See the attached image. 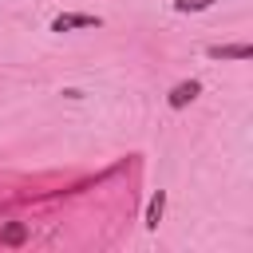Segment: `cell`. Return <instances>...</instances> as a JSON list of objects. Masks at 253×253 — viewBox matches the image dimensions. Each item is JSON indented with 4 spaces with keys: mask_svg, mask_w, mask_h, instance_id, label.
Wrapping results in <instances>:
<instances>
[{
    "mask_svg": "<svg viewBox=\"0 0 253 253\" xmlns=\"http://www.w3.org/2000/svg\"><path fill=\"white\" fill-rule=\"evenodd\" d=\"M79 28H103V16H91V12H59L51 20V32H79Z\"/></svg>",
    "mask_w": 253,
    "mask_h": 253,
    "instance_id": "cell-1",
    "label": "cell"
},
{
    "mask_svg": "<svg viewBox=\"0 0 253 253\" xmlns=\"http://www.w3.org/2000/svg\"><path fill=\"white\" fill-rule=\"evenodd\" d=\"M198 95H202V83H198V79H182V83H174V87H170L166 103H170V111H182V107H190Z\"/></svg>",
    "mask_w": 253,
    "mask_h": 253,
    "instance_id": "cell-2",
    "label": "cell"
},
{
    "mask_svg": "<svg viewBox=\"0 0 253 253\" xmlns=\"http://www.w3.org/2000/svg\"><path fill=\"white\" fill-rule=\"evenodd\" d=\"M206 55L210 59H249L253 47L249 43H213V47H206Z\"/></svg>",
    "mask_w": 253,
    "mask_h": 253,
    "instance_id": "cell-3",
    "label": "cell"
},
{
    "mask_svg": "<svg viewBox=\"0 0 253 253\" xmlns=\"http://www.w3.org/2000/svg\"><path fill=\"white\" fill-rule=\"evenodd\" d=\"M162 213H166V190H158V194L150 198V206H146V217H142V225H146V229H158Z\"/></svg>",
    "mask_w": 253,
    "mask_h": 253,
    "instance_id": "cell-4",
    "label": "cell"
},
{
    "mask_svg": "<svg viewBox=\"0 0 253 253\" xmlns=\"http://www.w3.org/2000/svg\"><path fill=\"white\" fill-rule=\"evenodd\" d=\"M213 8V0H174V12H206Z\"/></svg>",
    "mask_w": 253,
    "mask_h": 253,
    "instance_id": "cell-5",
    "label": "cell"
},
{
    "mask_svg": "<svg viewBox=\"0 0 253 253\" xmlns=\"http://www.w3.org/2000/svg\"><path fill=\"white\" fill-rule=\"evenodd\" d=\"M0 241H4V245H20V241H24V225H8V229H0Z\"/></svg>",
    "mask_w": 253,
    "mask_h": 253,
    "instance_id": "cell-6",
    "label": "cell"
}]
</instances>
